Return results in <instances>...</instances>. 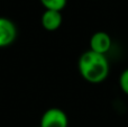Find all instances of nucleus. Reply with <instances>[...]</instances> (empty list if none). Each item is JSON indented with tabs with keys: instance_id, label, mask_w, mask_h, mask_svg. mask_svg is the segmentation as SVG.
Wrapping results in <instances>:
<instances>
[{
	"instance_id": "f257e3e1",
	"label": "nucleus",
	"mask_w": 128,
	"mask_h": 127,
	"mask_svg": "<svg viewBox=\"0 0 128 127\" xmlns=\"http://www.w3.org/2000/svg\"><path fill=\"white\" fill-rule=\"evenodd\" d=\"M78 69L86 82L99 84L108 78L110 64L106 55L88 50L80 56Z\"/></svg>"
},
{
	"instance_id": "f03ea898",
	"label": "nucleus",
	"mask_w": 128,
	"mask_h": 127,
	"mask_svg": "<svg viewBox=\"0 0 128 127\" xmlns=\"http://www.w3.org/2000/svg\"><path fill=\"white\" fill-rule=\"evenodd\" d=\"M68 115L60 108H48L40 117V127H68Z\"/></svg>"
},
{
	"instance_id": "7ed1b4c3",
	"label": "nucleus",
	"mask_w": 128,
	"mask_h": 127,
	"mask_svg": "<svg viewBox=\"0 0 128 127\" xmlns=\"http://www.w3.org/2000/svg\"><path fill=\"white\" fill-rule=\"evenodd\" d=\"M17 27L9 18L0 17V48L11 45L17 38Z\"/></svg>"
},
{
	"instance_id": "20e7f679",
	"label": "nucleus",
	"mask_w": 128,
	"mask_h": 127,
	"mask_svg": "<svg viewBox=\"0 0 128 127\" xmlns=\"http://www.w3.org/2000/svg\"><path fill=\"white\" fill-rule=\"evenodd\" d=\"M89 45L91 51L106 55L112 46V40L111 36L106 32H97L91 36Z\"/></svg>"
},
{
	"instance_id": "39448f33",
	"label": "nucleus",
	"mask_w": 128,
	"mask_h": 127,
	"mask_svg": "<svg viewBox=\"0 0 128 127\" xmlns=\"http://www.w3.org/2000/svg\"><path fill=\"white\" fill-rule=\"evenodd\" d=\"M63 22V17L61 11L55 10H45L40 18V22L44 29L48 32L58 30Z\"/></svg>"
},
{
	"instance_id": "423d86ee",
	"label": "nucleus",
	"mask_w": 128,
	"mask_h": 127,
	"mask_svg": "<svg viewBox=\"0 0 128 127\" xmlns=\"http://www.w3.org/2000/svg\"><path fill=\"white\" fill-rule=\"evenodd\" d=\"M40 1L46 10L55 11H62L68 4V0H40Z\"/></svg>"
},
{
	"instance_id": "0eeeda50",
	"label": "nucleus",
	"mask_w": 128,
	"mask_h": 127,
	"mask_svg": "<svg viewBox=\"0 0 128 127\" xmlns=\"http://www.w3.org/2000/svg\"><path fill=\"white\" fill-rule=\"evenodd\" d=\"M119 87L122 91L128 96V68L125 69L119 76Z\"/></svg>"
}]
</instances>
